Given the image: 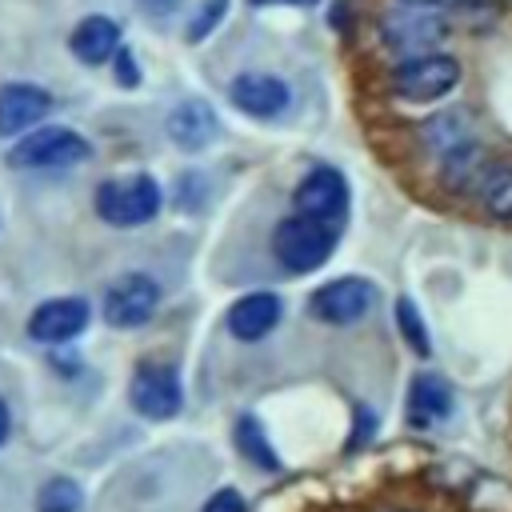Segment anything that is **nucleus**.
<instances>
[{
  "mask_svg": "<svg viewBox=\"0 0 512 512\" xmlns=\"http://www.w3.org/2000/svg\"><path fill=\"white\" fill-rule=\"evenodd\" d=\"M128 400L140 416L148 420H168L180 412L184 404V388H180V372L164 360H144L136 364L132 372V384H128Z\"/></svg>",
  "mask_w": 512,
  "mask_h": 512,
  "instance_id": "7",
  "label": "nucleus"
},
{
  "mask_svg": "<svg viewBox=\"0 0 512 512\" xmlns=\"http://www.w3.org/2000/svg\"><path fill=\"white\" fill-rule=\"evenodd\" d=\"M8 432H12V412H8V404L0 400V444L8 440Z\"/></svg>",
  "mask_w": 512,
  "mask_h": 512,
  "instance_id": "29",
  "label": "nucleus"
},
{
  "mask_svg": "<svg viewBox=\"0 0 512 512\" xmlns=\"http://www.w3.org/2000/svg\"><path fill=\"white\" fill-rule=\"evenodd\" d=\"M252 8H264V4H300V0H248Z\"/></svg>",
  "mask_w": 512,
  "mask_h": 512,
  "instance_id": "30",
  "label": "nucleus"
},
{
  "mask_svg": "<svg viewBox=\"0 0 512 512\" xmlns=\"http://www.w3.org/2000/svg\"><path fill=\"white\" fill-rule=\"evenodd\" d=\"M416 140H420V148H424L432 160H440V156L460 152V148H468V144L480 140V116H476L468 104H452V108L428 116V120L416 128Z\"/></svg>",
  "mask_w": 512,
  "mask_h": 512,
  "instance_id": "10",
  "label": "nucleus"
},
{
  "mask_svg": "<svg viewBox=\"0 0 512 512\" xmlns=\"http://www.w3.org/2000/svg\"><path fill=\"white\" fill-rule=\"evenodd\" d=\"M372 308H376V284L364 280V276H336V280L320 284V288L308 296V312H312L320 324H332V328L356 324V320H364Z\"/></svg>",
  "mask_w": 512,
  "mask_h": 512,
  "instance_id": "6",
  "label": "nucleus"
},
{
  "mask_svg": "<svg viewBox=\"0 0 512 512\" xmlns=\"http://www.w3.org/2000/svg\"><path fill=\"white\" fill-rule=\"evenodd\" d=\"M400 512H408V508H400Z\"/></svg>",
  "mask_w": 512,
  "mask_h": 512,
  "instance_id": "32",
  "label": "nucleus"
},
{
  "mask_svg": "<svg viewBox=\"0 0 512 512\" xmlns=\"http://www.w3.org/2000/svg\"><path fill=\"white\" fill-rule=\"evenodd\" d=\"M200 512H248V508H244V496L236 488H220Z\"/></svg>",
  "mask_w": 512,
  "mask_h": 512,
  "instance_id": "25",
  "label": "nucleus"
},
{
  "mask_svg": "<svg viewBox=\"0 0 512 512\" xmlns=\"http://www.w3.org/2000/svg\"><path fill=\"white\" fill-rule=\"evenodd\" d=\"M404 8H424V12H452V8H472L476 0H396Z\"/></svg>",
  "mask_w": 512,
  "mask_h": 512,
  "instance_id": "26",
  "label": "nucleus"
},
{
  "mask_svg": "<svg viewBox=\"0 0 512 512\" xmlns=\"http://www.w3.org/2000/svg\"><path fill=\"white\" fill-rule=\"evenodd\" d=\"M220 136V120L208 100H184L168 112V140L184 152H200Z\"/></svg>",
  "mask_w": 512,
  "mask_h": 512,
  "instance_id": "15",
  "label": "nucleus"
},
{
  "mask_svg": "<svg viewBox=\"0 0 512 512\" xmlns=\"http://www.w3.org/2000/svg\"><path fill=\"white\" fill-rule=\"evenodd\" d=\"M160 308V284L148 272H128L104 292V320L112 328H140Z\"/></svg>",
  "mask_w": 512,
  "mask_h": 512,
  "instance_id": "9",
  "label": "nucleus"
},
{
  "mask_svg": "<svg viewBox=\"0 0 512 512\" xmlns=\"http://www.w3.org/2000/svg\"><path fill=\"white\" fill-rule=\"evenodd\" d=\"M340 244V224H328V220H312V216H284L276 228H272V256L284 272L292 276H304V272H316Z\"/></svg>",
  "mask_w": 512,
  "mask_h": 512,
  "instance_id": "1",
  "label": "nucleus"
},
{
  "mask_svg": "<svg viewBox=\"0 0 512 512\" xmlns=\"http://www.w3.org/2000/svg\"><path fill=\"white\" fill-rule=\"evenodd\" d=\"M88 156H92V148L80 132L52 124V128H36L24 140H16V148L8 152V164L12 168H68Z\"/></svg>",
  "mask_w": 512,
  "mask_h": 512,
  "instance_id": "5",
  "label": "nucleus"
},
{
  "mask_svg": "<svg viewBox=\"0 0 512 512\" xmlns=\"http://www.w3.org/2000/svg\"><path fill=\"white\" fill-rule=\"evenodd\" d=\"M52 108V96L40 84H4L0 88V136H16L40 124Z\"/></svg>",
  "mask_w": 512,
  "mask_h": 512,
  "instance_id": "16",
  "label": "nucleus"
},
{
  "mask_svg": "<svg viewBox=\"0 0 512 512\" xmlns=\"http://www.w3.org/2000/svg\"><path fill=\"white\" fill-rule=\"evenodd\" d=\"M492 164H496V156L476 140V144H468V148L448 152V156H440V160H436V184H440L444 192L472 196V192L480 188V180L488 176V168H492Z\"/></svg>",
  "mask_w": 512,
  "mask_h": 512,
  "instance_id": "14",
  "label": "nucleus"
},
{
  "mask_svg": "<svg viewBox=\"0 0 512 512\" xmlns=\"http://www.w3.org/2000/svg\"><path fill=\"white\" fill-rule=\"evenodd\" d=\"M96 216L112 228H136L148 224L160 212V184L152 176H124V180H104L96 188Z\"/></svg>",
  "mask_w": 512,
  "mask_h": 512,
  "instance_id": "3",
  "label": "nucleus"
},
{
  "mask_svg": "<svg viewBox=\"0 0 512 512\" xmlns=\"http://www.w3.org/2000/svg\"><path fill=\"white\" fill-rule=\"evenodd\" d=\"M80 504H84V492L68 476H56L36 492V512H80Z\"/></svg>",
  "mask_w": 512,
  "mask_h": 512,
  "instance_id": "21",
  "label": "nucleus"
},
{
  "mask_svg": "<svg viewBox=\"0 0 512 512\" xmlns=\"http://www.w3.org/2000/svg\"><path fill=\"white\" fill-rule=\"evenodd\" d=\"M300 4H316V0H300Z\"/></svg>",
  "mask_w": 512,
  "mask_h": 512,
  "instance_id": "31",
  "label": "nucleus"
},
{
  "mask_svg": "<svg viewBox=\"0 0 512 512\" xmlns=\"http://www.w3.org/2000/svg\"><path fill=\"white\" fill-rule=\"evenodd\" d=\"M372 432H376V416H372V408H368V404H356V428L348 432V452H356Z\"/></svg>",
  "mask_w": 512,
  "mask_h": 512,
  "instance_id": "24",
  "label": "nucleus"
},
{
  "mask_svg": "<svg viewBox=\"0 0 512 512\" xmlns=\"http://www.w3.org/2000/svg\"><path fill=\"white\" fill-rule=\"evenodd\" d=\"M280 316H284V304H280L276 292H248V296H240V300L228 308L224 324H228V332H232L236 340L256 344V340H264V336L280 324Z\"/></svg>",
  "mask_w": 512,
  "mask_h": 512,
  "instance_id": "13",
  "label": "nucleus"
},
{
  "mask_svg": "<svg viewBox=\"0 0 512 512\" xmlns=\"http://www.w3.org/2000/svg\"><path fill=\"white\" fill-rule=\"evenodd\" d=\"M292 212L312 216V220H328L340 224L348 212V180L332 168V164H316L300 176V184L292 188Z\"/></svg>",
  "mask_w": 512,
  "mask_h": 512,
  "instance_id": "8",
  "label": "nucleus"
},
{
  "mask_svg": "<svg viewBox=\"0 0 512 512\" xmlns=\"http://www.w3.org/2000/svg\"><path fill=\"white\" fill-rule=\"evenodd\" d=\"M140 4H144V8L152 12V16H168V12H172V8L180 4V0H140Z\"/></svg>",
  "mask_w": 512,
  "mask_h": 512,
  "instance_id": "28",
  "label": "nucleus"
},
{
  "mask_svg": "<svg viewBox=\"0 0 512 512\" xmlns=\"http://www.w3.org/2000/svg\"><path fill=\"white\" fill-rule=\"evenodd\" d=\"M112 60H116V80L132 88V84L140 80V72H136V60H132V52H128V48H120V52H116Z\"/></svg>",
  "mask_w": 512,
  "mask_h": 512,
  "instance_id": "27",
  "label": "nucleus"
},
{
  "mask_svg": "<svg viewBox=\"0 0 512 512\" xmlns=\"http://www.w3.org/2000/svg\"><path fill=\"white\" fill-rule=\"evenodd\" d=\"M472 196L488 220L512 224V160H496Z\"/></svg>",
  "mask_w": 512,
  "mask_h": 512,
  "instance_id": "19",
  "label": "nucleus"
},
{
  "mask_svg": "<svg viewBox=\"0 0 512 512\" xmlns=\"http://www.w3.org/2000/svg\"><path fill=\"white\" fill-rule=\"evenodd\" d=\"M396 324H400V332H404V340H408V348H412L416 356H428V352H432V340H428V332H424L420 308H416L408 296L396 300Z\"/></svg>",
  "mask_w": 512,
  "mask_h": 512,
  "instance_id": "22",
  "label": "nucleus"
},
{
  "mask_svg": "<svg viewBox=\"0 0 512 512\" xmlns=\"http://www.w3.org/2000/svg\"><path fill=\"white\" fill-rule=\"evenodd\" d=\"M452 412V388L440 376H416L408 388V420L412 428H432Z\"/></svg>",
  "mask_w": 512,
  "mask_h": 512,
  "instance_id": "18",
  "label": "nucleus"
},
{
  "mask_svg": "<svg viewBox=\"0 0 512 512\" xmlns=\"http://www.w3.org/2000/svg\"><path fill=\"white\" fill-rule=\"evenodd\" d=\"M236 448H240V456H244L248 464L264 468V472H276V468H280V456H276V448H272L268 436H264V424H260L256 416H248V412L236 420Z\"/></svg>",
  "mask_w": 512,
  "mask_h": 512,
  "instance_id": "20",
  "label": "nucleus"
},
{
  "mask_svg": "<svg viewBox=\"0 0 512 512\" xmlns=\"http://www.w3.org/2000/svg\"><path fill=\"white\" fill-rule=\"evenodd\" d=\"M448 36V20L444 12H424V8H392L380 16V44L408 60V56H424L436 52V44Z\"/></svg>",
  "mask_w": 512,
  "mask_h": 512,
  "instance_id": "4",
  "label": "nucleus"
},
{
  "mask_svg": "<svg viewBox=\"0 0 512 512\" xmlns=\"http://www.w3.org/2000/svg\"><path fill=\"white\" fill-rule=\"evenodd\" d=\"M72 56L84 60V64H104L120 52V24L108 20V16H88L76 24L72 32Z\"/></svg>",
  "mask_w": 512,
  "mask_h": 512,
  "instance_id": "17",
  "label": "nucleus"
},
{
  "mask_svg": "<svg viewBox=\"0 0 512 512\" xmlns=\"http://www.w3.org/2000/svg\"><path fill=\"white\" fill-rule=\"evenodd\" d=\"M228 100L252 120H276L280 112H288L292 88L280 76H268V72H240L228 84Z\"/></svg>",
  "mask_w": 512,
  "mask_h": 512,
  "instance_id": "11",
  "label": "nucleus"
},
{
  "mask_svg": "<svg viewBox=\"0 0 512 512\" xmlns=\"http://www.w3.org/2000/svg\"><path fill=\"white\" fill-rule=\"evenodd\" d=\"M88 316L92 312H88V304L80 296H60V300L40 304L28 316V336L40 340V344H68L88 328Z\"/></svg>",
  "mask_w": 512,
  "mask_h": 512,
  "instance_id": "12",
  "label": "nucleus"
},
{
  "mask_svg": "<svg viewBox=\"0 0 512 512\" xmlns=\"http://www.w3.org/2000/svg\"><path fill=\"white\" fill-rule=\"evenodd\" d=\"M228 12V0H204V8H200V16L188 24V40H204L216 24H220V16Z\"/></svg>",
  "mask_w": 512,
  "mask_h": 512,
  "instance_id": "23",
  "label": "nucleus"
},
{
  "mask_svg": "<svg viewBox=\"0 0 512 512\" xmlns=\"http://www.w3.org/2000/svg\"><path fill=\"white\" fill-rule=\"evenodd\" d=\"M460 84V60L448 52H424L408 56L392 68V92L408 104H432L444 100Z\"/></svg>",
  "mask_w": 512,
  "mask_h": 512,
  "instance_id": "2",
  "label": "nucleus"
}]
</instances>
